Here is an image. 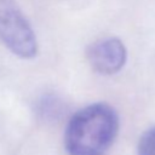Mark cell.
<instances>
[{"mask_svg":"<svg viewBox=\"0 0 155 155\" xmlns=\"http://www.w3.org/2000/svg\"><path fill=\"white\" fill-rule=\"evenodd\" d=\"M119 115L107 103H92L68 121L64 147L69 155H103L119 132Z\"/></svg>","mask_w":155,"mask_h":155,"instance_id":"6da1fadb","label":"cell"},{"mask_svg":"<svg viewBox=\"0 0 155 155\" xmlns=\"http://www.w3.org/2000/svg\"><path fill=\"white\" fill-rule=\"evenodd\" d=\"M137 153L138 155H155V126L147 130L140 136Z\"/></svg>","mask_w":155,"mask_h":155,"instance_id":"277c9868","label":"cell"},{"mask_svg":"<svg viewBox=\"0 0 155 155\" xmlns=\"http://www.w3.org/2000/svg\"><path fill=\"white\" fill-rule=\"evenodd\" d=\"M0 41L19 58L31 59L38 54L35 31L13 0H0Z\"/></svg>","mask_w":155,"mask_h":155,"instance_id":"7a4b0ae2","label":"cell"},{"mask_svg":"<svg viewBox=\"0 0 155 155\" xmlns=\"http://www.w3.org/2000/svg\"><path fill=\"white\" fill-rule=\"evenodd\" d=\"M91 68L102 75L120 71L127 61V50L117 38H103L92 42L86 51Z\"/></svg>","mask_w":155,"mask_h":155,"instance_id":"3957f363","label":"cell"}]
</instances>
